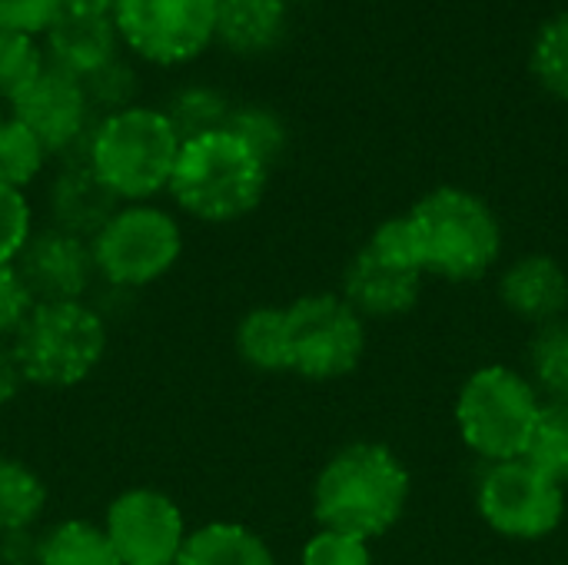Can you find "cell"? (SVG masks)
<instances>
[{"label":"cell","instance_id":"obj_1","mask_svg":"<svg viewBox=\"0 0 568 565\" xmlns=\"http://www.w3.org/2000/svg\"><path fill=\"white\" fill-rule=\"evenodd\" d=\"M409 503L413 473L406 460L376 440H356L329 453L310 490L316 529L346 533L366 543L393 533Z\"/></svg>","mask_w":568,"mask_h":565},{"label":"cell","instance_id":"obj_2","mask_svg":"<svg viewBox=\"0 0 568 565\" xmlns=\"http://www.w3.org/2000/svg\"><path fill=\"white\" fill-rule=\"evenodd\" d=\"M270 173L273 170L223 127L180 143L166 193L183 216L206 226H226L260 210Z\"/></svg>","mask_w":568,"mask_h":565},{"label":"cell","instance_id":"obj_3","mask_svg":"<svg viewBox=\"0 0 568 565\" xmlns=\"http://www.w3.org/2000/svg\"><path fill=\"white\" fill-rule=\"evenodd\" d=\"M426 276L446 283H479L503 256V223L496 210L466 186H436L406 213Z\"/></svg>","mask_w":568,"mask_h":565},{"label":"cell","instance_id":"obj_4","mask_svg":"<svg viewBox=\"0 0 568 565\" xmlns=\"http://www.w3.org/2000/svg\"><path fill=\"white\" fill-rule=\"evenodd\" d=\"M180 143L160 107L133 103L97 117L83 160L120 203H153L170 186Z\"/></svg>","mask_w":568,"mask_h":565},{"label":"cell","instance_id":"obj_5","mask_svg":"<svg viewBox=\"0 0 568 565\" xmlns=\"http://www.w3.org/2000/svg\"><path fill=\"white\" fill-rule=\"evenodd\" d=\"M110 323L90 300L37 303L27 323L10 340L27 386L73 390L87 383L106 360Z\"/></svg>","mask_w":568,"mask_h":565},{"label":"cell","instance_id":"obj_6","mask_svg":"<svg viewBox=\"0 0 568 565\" xmlns=\"http://www.w3.org/2000/svg\"><path fill=\"white\" fill-rule=\"evenodd\" d=\"M542 396L532 380L506 363H486L473 370L453 403V423L463 446L489 463L523 460L536 430Z\"/></svg>","mask_w":568,"mask_h":565},{"label":"cell","instance_id":"obj_7","mask_svg":"<svg viewBox=\"0 0 568 565\" xmlns=\"http://www.w3.org/2000/svg\"><path fill=\"white\" fill-rule=\"evenodd\" d=\"M183 246L180 216L160 203H120L90 240L97 280L126 293H140L170 276Z\"/></svg>","mask_w":568,"mask_h":565},{"label":"cell","instance_id":"obj_8","mask_svg":"<svg viewBox=\"0 0 568 565\" xmlns=\"http://www.w3.org/2000/svg\"><path fill=\"white\" fill-rule=\"evenodd\" d=\"M290 373L306 383L353 376L369 346V323L333 290L303 293L286 306Z\"/></svg>","mask_w":568,"mask_h":565},{"label":"cell","instance_id":"obj_9","mask_svg":"<svg viewBox=\"0 0 568 565\" xmlns=\"http://www.w3.org/2000/svg\"><path fill=\"white\" fill-rule=\"evenodd\" d=\"M483 526L506 543H546L566 523L568 490L529 460L483 466L473 490Z\"/></svg>","mask_w":568,"mask_h":565},{"label":"cell","instance_id":"obj_10","mask_svg":"<svg viewBox=\"0 0 568 565\" xmlns=\"http://www.w3.org/2000/svg\"><path fill=\"white\" fill-rule=\"evenodd\" d=\"M123 53L150 67H186L216 47V0H116Z\"/></svg>","mask_w":568,"mask_h":565},{"label":"cell","instance_id":"obj_11","mask_svg":"<svg viewBox=\"0 0 568 565\" xmlns=\"http://www.w3.org/2000/svg\"><path fill=\"white\" fill-rule=\"evenodd\" d=\"M103 533L120 565H176L190 536L180 503L156 486H130L106 503Z\"/></svg>","mask_w":568,"mask_h":565},{"label":"cell","instance_id":"obj_12","mask_svg":"<svg viewBox=\"0 0 568 565\" xmlns=\"http://www.w3.org/2000/svg\"><path fill=\"white\" fill-rule=\"evenodd\" d=\"M7 113L20 120L47 150L50 157L60 160H83L87 143L97 123V113L87 100V90L80 80L43 67L27 90H20L10 103Z\"/></svg>","mask_w":568,"mask_h":565},{"label":"cell","instance_id":"obj_13","mask_svg":"<svg viewBox=\"0 0 568 565\" xmlns=\"http://www.w3.org/2000/svg\"><path fill=\"white\" fill-rule=\"evenodd\" d=\"M37 303L87 300L97 286V266L90 240L57 226H37L20 256L13 260Z\"/></svg>","mask_w":568,"mask_h":565},{"label":"cell","instance_id":"obj_14","mask_svg":"<svg viewBox=\"0 0 568 565\" xmlns=\"http://www.w3.org/2000/svg\"><path fill=\"white\" fill-rule=\"evenodd\" d=\"M496 296L503 310L532 330L568 313V270L552 253H523L499 270Z\"/></svg>","mask_w":568,"mask_h":565},{"label":"cell","instance_id":"obj_15","mask_svg":"<svg viewBox=\"0 0 568 565\" xmlns=\"http://www.w3.org/2000/svg\"><path fill=\"white\" fill-rule=\"evenodd\" d=\"M423 273L383 263L366 246H359L339 280V296L369 323V320H399L419 306Z\"/></svg>","mask_w":568,"mask_h":565},{"label":"cell","instance_id":"obj_16","mask_svg":"<svg viewBox=\"0 0 568 565\" xmlns=\"http://www.w3.org/2000/svg\"><path fill=\"white\" fill-rule=\"evenodd\" d=\"M120 200L93 173L87 160H60L43 183L47 226L93 240V233L116 213Z\"/></svg>","mask_w":568,"mask_h":565},{"label":"cell","instance_id":"obj_17","mask_svg":"<svg viewBox=\"0 0 568 565\" xmlns=\"http://www.w3.org/2000/svg\"><path fill=\"white\" fill-rule=\"evenodd\" d=\"M40 47L47 67L80 83L123 53L113 17H83V13H60L50 23V30L40 37Z\"/></svg>","mask_w":568,"mask_h":565},{"label":"cell","instance_id":"obj_18","mask_svg":"<svg viewBox=\"0 0 568 565\" xmlns=\"http://www.w3.org/2000/svg\"><path fill=\"white\" fill-rule=\"evenodd\" d=\"M290 30L286 0H216V47L233 57H266Z\"/></svg>","mask_w":568,"mask_h":565},{"label":"cell","instance_id":"obj_19","mask_svg":"<svg viewBox=\"0 0 568 565\" xmlns=\"http://www.w3.org/2000/svg\"><path fill=\"white\" fill-rule=\"evenodd\" d=\"M176 565H280L266 536L246 523L216 519L190 529Z\"/></svg>","mask_w":568,"mask_h":565},{"label":"cell","instance_id":"obj_20","mask_svg":"<svg viewBox=\"0 0 568 565\" xmlns=\"http://www.w3.org/2000/svg\"><path fill=\"white\" fill-rule=\"evenodd\" d=\"M233 350L253 373L280 376L290 373L286 346V306H253L233 330Z\"/></svg>","mask_w":568,"mask_h":565},{"label":"cell","instance_id":"obj_21","mask_svg":"<svg viewBox=\"0 0 568 565\" xmlns=\"http://www.w3.org/2000/svg\"><path fill=\"white\" fill-rule=\"evenodd\" d=\"M47 506L50 490L43 476L30 463L0 453V533L37 529Z\"/></svg>","mask_w":568,"mask_h":565},{"label":"cell","instance_id":"obj_22","mask_svg":"<svg viewBox=\"0 0 568 565\" xmlns=\"http://www.w3.org/2000/svg\"><path fill=\"white\" fill-rule=\"evenodd\" d=\"M37 565H120V559L100 523L60 519L37 533Z\"/></svg>","mask_w":568,"mask_h":565},{"label":"cell","instance_id":"obj_23","mask_svg":"<svg viewBox=\"0 0 568 565\" xmlns=\"http://www.w3.org/2000/svg\"><path fill=\"white\" fill-rule=\"evenodd\" d=\"M160 110L166 113L180 140H193V137L223 130L230 120L233 100L213 83L190 80V83H180Z\"/></svg>","mask_w":568,"mask_h":565},{"label":"cell","instance_id":"obj_24","mask_svg":"<svg viewBox=\"0 0 568 565\" xmlns=\"http://www.w3.org/2000/svg\"><path fill=\"white\" fill-rule=\"evenodd\" d=\"M526 376L546 403H568V313L532 330Z\"/></svg>","mask_w":568,"mask_h":565},{"label":"cell","instance_id":"obj_25","mask_svg":"<svg viewBox=\"0 0 568 565\" xmlns=\"http://www.w3.org/2000/svg\"><path fill=\"white\" fill-rule=\"evenodd\" d=\"M50 150L10 113L0 120V183L13 190H30L50 167Z\"/></svg>","mask_w":568,"mask_h":565},{"label":"cell","instance_id":"obj_26","mask_svg":"<svg viewBox=\"0 0 568 565\" xmlns=\"http://www.w3.org/2000/svg\"><path fill=\"white\" fill-rule=\"evenodd\" d=\"M226 130L240 137L270 170L286 157L290 150V127L286 120L266 107V103H233Z\"/></svg>","mask_w":568,"mask_h":565},{"label":"cell","instance_id":"obj_27","mask_svg":"<svg viewBox=\"0 0 568 565\" xmlns=\"http://www.w3.org/2000/svg\"><path fill=\"white\" fill-rule=\"evenodd\" d=\"M529 70L549 97L568 103V10L539 27L529 50Z\"/></svg>","mask_w":568,"mask_h":565},{"label":"cell","instance_id":"obj_28","mask_svg":"<svg viewBox=\"0 0 568 565\" xmlns=\"http://www.w3.org/2000/svg\"><path fill=\"white\" fill-rule=\"evenodd\" d=\"M523 460L568 490V403H542Z\"/></svg>","mask_w":568,"mask_h":565},{"label":"cell","instance_id":"obj_29","mask_svg":"<svg viewBox=\"0 0 568 565\" xmlns=\"http://www.w3.org/2000/svg\"><path fill=\"white\" fill-rule=\"evenodd\" d=\"M140 87H143V80L136 70V60L126 53H120L116 60H110L106 67H100L97 73H90L83 80L87 100H90L97 117H106V113H116V110L140 103Z\"/></svg>","mask_w":568,"mask_h":565},{"label":"cell","instance_id":"obj_30","mask_svg":"<svg viewBox=\"0 0 568 565\" xmlns=\"http://www.w3.org/2000/svg\"><path fill=\"white\" fill-rule=\"evenodd\" d=\"M47 67L40 37L0 27V107L10 103Z\"/></svg>","mask_w":568,"mask_h":565},{"label":"cell","instance_id":"obj_31","mask_svg":"<svg viewBox=\"0 0 568 565\" xmlns=\"http://www.w3.org/2000/svg\"><path fill=\"white\" fill-rule=\"evenodd\" d=\"M363 246H366L373 256H379L383 263H393V266H403V270H416V273L426 276V270H423V253H419V240H416V230H413V223H409L406 213L383 220V223L369 233V240H366Z\"/></svg>","mask_w":568,"mask_h":565},{"label":"cell","instance_id":"obj_32","mask_svg":"<svg viewBox=\"0 0 568 565\" xmlns=\"http://www.w3.org/2000/svg\"><path fill=\"white\" fill-rule=\"evenodd\" d=\"M300 565H376L373 563V543L333 533V529H316L303 549Z\"/></svg>","mask_w":568,"mask_h":565},{"label":"cell","instance_id":"obj_33","mask_svg":"<svg viewBox=\"0 0 568 565\" xmlns=\"http://www.w3.org/2000/svg\"><path fill=\"white\" fill-rule=\"evenodd\" d=\"M33 206L23 190L0 183V263H13L33 236Z\"/></svg>","mask_w":568,"mask_h":565},{"label":"cell","instance_id":"obj_34","mask_svg":"<svg viewBox=\"0 0 568 565\" xmlns=\"http://www.w3.org/2000/svg\"><path fill=\"white\" fill-rule=\"evenodd\" d=\"M33 306H37V300L27 290L20 270L13 263H0V340L3 343H10L17 336V330L33 313Z\"/></svg>","mask_w":568,"mask_h":565},{"label":"cell","instance_id":"obj_35","mask_svg":"<svg viewBox=\"0 0 568 565\" xmlns=\"http://www.w3.org/2000/svg\"><path fill=\"white\" fill-rule=\"evenodd\" d=\"M60 17V0H0V27L43 37Z\"/></svg>","mask_w":568,"mask_h":565},{"label":"cell","instance_id":"obj_36","mask_svg":"<svg viewBox=\"0 0 568 565\" xmlns=\"http://www.w3.org/2000/svg\"><path fill=\"white\" fill-rule=\"evenodd\" d=\"M0 565H37V529L0 533Z\"/></svg>","mask_w":568,"mask_h":565},{"label":"cell","instance_id":"obj_37","mask_svg":"<svg viewBox=\"0 0 568 565\" xmlns=\"http://www.w3.org/2000/svg\"><path fill=\"white\" fill-rule=\"evenodd\" d=\"M23 373L17 366V356L10 350V343L0 340V410H7L10 403H17V396L23 393Z\"/></svg>","mask_w":568,"mask_h":565},{"label":"cell","instance_id":"obj_38","mask_svg":"<svg viewBox=\"0 0 568 565\" xmlns=\"http://www.w3.org/2000/svg\"><path fill=\"white\" fill-rule=\"evenodd\" d=\"M116 0H60V13H83V17H113Z\"/></svg>","mask_w":568,"mask_h":565},{"label":"cell","instance_id":"obj_39","mask_svg":"<svg viewBox=\"0 0 568 565\" xmlns=\"http://www.w3.org/2000/svg\"><path fill=\"white\" fill-rule=\"evenodd\" d=\"M286 3H290V7H293V3H303V0H286Z\"/></svg>","mask_w":568,"mask_h":565},{"label":"cell","instance_id":"obj_40","mask_svg":"<svg viewBox=\"0 0 568 565\" xmlns=\"http://www.w3.org/2000/svg\"><path fill=\"white\" fill-rule=\"evenodd\" d=\"M0 120H3V110H0Z\"/></svg>","mask_w":568,"mask_h":565}]
</instances>
